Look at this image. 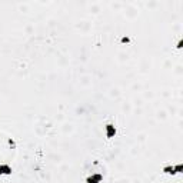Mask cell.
Returning <instances> with one entry per match:
<instances>
[{
	"label": "cell",
	"mask_w": 183,
	"mask_h": 183,
	"mask_svg": "<svg viewBox=\"0 0 183 183\" xmlns=\"http://www.w3.org/2000/svg\"><path fill=\"white\" fill-rule=\"evenodd\" d=\"M102 180H103V176L102 174H92V176H89L87 179H86V182L87 183H102Z\"/></svg>",
	"instance_id": "obj_1"
},
{
	"label": "cell",
	"mask_w": 183,
	"mask_h": 183,
	"mask_svg": "<svg viewBox=\"0 0 183 183\" xmlns=\"http://www.w3.org/2000/svg\"><path fill=\"white\" fill-rule=\"evenodd\" d=\"M122 42H123V43H129L130 39H129V37H123V39H122Z\"/></svg>",
	"instance_id": "obj_5"
},
{
	"label": "cell",
	"mask_w": 183,
	"mask_h": 183,
	"mask_svg": "<svg viewBox=\"0 0 183 183\" xmlns=\"http://www.w3.org/2000/svg\"><path fill=\"white\" fill-rule=\"evenodd\" d=\"M12 167L9 165H0V174H10Z\"/></svg>",
	"instance_id": "obj_3"
},
{
	"label": "cell",
	"mask_w": 183,
	"mask_h": 183,
	"mask_svg": "<svg viewBox=\"0 0 183 183\" xmlns=\"http://www.w3.org/2000/svg\"><path fill=\"white\" fill-rule=\"evenodd\" d=\"M116 135V128L113 125H106V136L107 137H114Z\"/></svg>",
	"instance_id": "obj_2"
},
{
	"label": "cell",
	"mask_w": 183,
	"mask_h": 183,
	"mask_svg": "<svg viewBox=\"0 0 183 183\" xmlns=\"http://www.w3.org/2000/svg\"><path fill=\"white\" fill-rule=\"evenodd\" d=\"M163 172L167 173V174H174V173H176V170H174L173 166H166V167L163 169Z\"/></svg>",
	"instance_id": "obj_4"
}]
</instances>
